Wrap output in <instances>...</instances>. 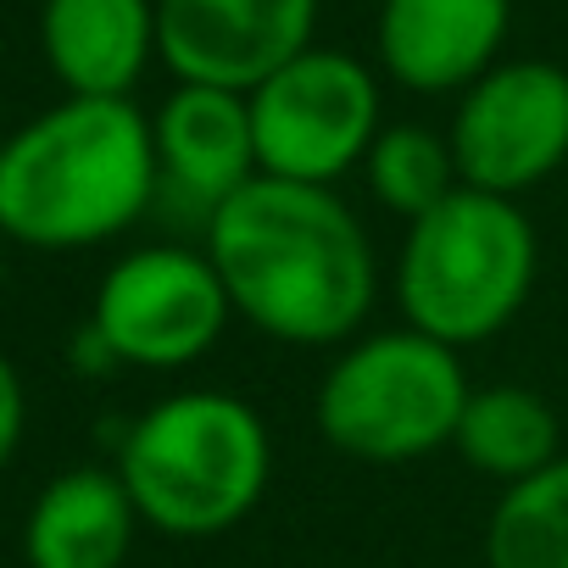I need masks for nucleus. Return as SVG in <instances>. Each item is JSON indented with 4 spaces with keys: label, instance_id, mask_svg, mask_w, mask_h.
I'll list each match as a JSON object with an SVG mask.
<instances>
[{
    "label": "nucleus",
    "instance_id": "obj_1",
    "mask_svg": "<svg viewBox=\"0 0 568 568\" xmlns=\"http://www.w3.org/2000/svg\"><path fill=\"white\" fill-rule=\"evenodd\" d=\"M234 318L278 346H352L379 302V256L363 217L324 184L251 179L201 245Z\"/></svg>",
    "mask_w": 568,
    "mask_h": 568
},
{
    "label": "nucleus",
    "instance_id": "obj_2",
    "mask_svg": "<svg viewBox=\"0 0 568 568\" xmlns=\"http://www.w3.org/2000/svg\"><path fill=\"white\" fill-rule=\"evenodd\" d=\"M156 140L134 101L62 95L0 140V240L84 251L156 206Z\"/></svg>",
    "mask_w": 568,
    "mask_h": 568
},
{
    "label": "nucleus",
    "instance_id": "obj_3",
    "mask_svg": "<svg viewBox=\"0 0 568 568\" xmlns=\"http://www.w3.org/2000/svg\"><path fill=\"white\" fill-rule=\"evenodd\" d=\"M118 479L140 524L168 540H212L256 513L273 479V435L234 390H179L145 407L123 446Z\"/></svg>",
    "mask_w": 568,
    "mask_h": 568
},
{
    "label": "nucleus",
    "instance_id": "obj_4",
    "mask_svg": "<svg viewBox=\"0 0 568 568\" xmlns=\"http://www.w3.org/2000/svg\"><path fill=\"white\" fill-rule=\"evenodd\" d=\"M535 223L518 201L452 190L435 212L407 223L396 262V302L407 324L452 352L496 341L535 291Z\"/></svg>",
    "mask_w": 568,
    "mask_h": 568
},
{
    "label": "nucleus",
    "instance_id": "obj_5",
    "mask_svg": "<svg viewBox=\"0 0 568 568\" xmlns=\"http://www.w3.org/2000/svg\"><path fill=\"white\" fill-rule=\"evenodd\" d=\"M474 385L463 352L413 324L352 341L318 385V435L357 463H424L457 440Z\"/></svg>",
    "mask_w": 568,
    "mask_h": 568
},
{
    "label": "nucleus",
    "instance_id": "obj_6",
    "mask_svg": "<svg viewBox=\"0 0 568 568\" xmlns=\"http://www.w3.org/2000/svg\"><path fill=\"white\" fill-rule=\"evenodd\" d=\"M229 318L234 307L206 251L140 245L101 273L90 335L101 341L112 368L179 374L223 341Z\"/></svg>",
    "mask_w": 568,
    "mask_h": 568
},
{
    "label": "nucleus",
    "instance_id": "obj_7",
    "mask_svg": "<svg viewBox=\"0 0 568 568\" xmlns=\"http://www.w3.org/2000/svg\"><path fill=\"white\" fill-rule=\"evenodd\" d=\"M251 101L256 129V162L267 179L291 184H324L335 190L352 168L368 162L385 112H379V79L329 45L302 51L291 68H278Z\"/></svg>",
    "mask_w": 568,
    "mask_h": 568
},
{
    "label": "nucleus",
    "instance_id": "obj_8",
    "mask_svg": "<svg viewBox=\"0 0 568 568\" xmlns=\"http://www.w3.org/2000/svg\"><path fill=\"white\" fill-rule=\"evenodd\" d=\"M446 140L468 190L518 201L568 162V73L535 57L496 62L463 90Z\"/></svg>",
    "mask_w": 568,
    "mask_h": 568
},
{
    "label": "nucleus",
    "instance_id": "obj_9",
    "mask_svg": "<svg viewBox=\"0 0 568 568\" xmlns=\"http://www.w3.org/2000/svg\"><path fill=\"white\" fill-rule=\"evenodd\" d=\"M318 0H156V57L179 84L262 90L313 51Z\"/></svg>",
    "mask_w": 568,
    "mask_h": 568
},
{
    "label": "nucleus",
    "instance_id": "obj_10",
    "mask_svg": "<svg viewBox=\"0 0 568 568\" xmlns=\"http://www.w3.org/2000/svg\"><path fill=\"white\" fill-rule=\"evenodd\" d=\"M156 201L173 195L201 217V234L223 201H234L251 179H262L256 162V129H251V101L234 90H206V84H179L156 118Z\"/></svg>",
    "mask_w": 568,
    "mask_h": 568
},
{
    "label": "nucleus",
    "instance_id": "obj_11",
    "mask_svg": "<svg viewBox=\"0 0 568 568\" xmlns=\"http://www.w3.org/2000/svg\"><path fill=\"white\" fill-rule=\"evenodd\" d=\"M513 0H379V68L413 95H463L507 40Z\"/></svg>",
    "mask_w": 568,
    "mask_h": 568
},
{
    "label": "nucleus",
    "instance_id": "obj_12",
    "mask_svg": "<svg viewBox=\"0 0 568 568\" xmlns=\"http://www.w3.org/2000/svg\"><path fill=\"white\" fill-rule=\"evenodd\" d=\"M40 51L68 95L129 101L156 57V0H45Z\"/></svg>",
    "mask_w": 568,
    "mask_h": 568
},
{
    "label": "nucleus",
    "instance_id": "obj_13",
    "mask_svg": "<svg viewBox=\"0 0 568 568\" xmlns=\"http://www.w3.org/2000/svg\"><path fill=\"white\" fill-rule=\"evenodd\" d=\"M140 535V513L118 468H62L29 507V568H123Z\"/></svg>",
    "mask_w": 568,
    "mask_h": 568
},
{
    "label": "nucleus",
    "instance_id": "obj_14",
    "mask_svg": "<svg viewBox=\"0 0 568 568\" xmlns=\"http://www.w3.org/2000/svg\"><path fill=\"white\" fill-rule=\"evenodd\" d=\"M452 452L485 479L524 485L562 457V424L529 385H474Z\"/></svg>",
    "mask_w": 568,
    "mask_h": 568
},
{
    "label": "nucleus",
    "instance_id": "obj_15",
    "mask_svg": "<svg viewBox=\"0 0 568 568\" xmlns=\"http://www.w3.org/2000/svg\"><path fill=\"white\" fill-rule=\"evenodd\" d=\"M485 568H568V457L501 490L485 524Z\"/></svg>",
    "mask_w": 568,
    "mask_h": 568
},
{
    "label": "nucleus",
    "instance_id": "obj_16",
    "mask_svg": "<svg viewBox=\"0 0 568 568\" xmlns=\"http://www.w3.org/2000/svg\"><path fill=\"white\" fill-rule=\"evenodd\" d=\"M368 190L385 212L418 223L424 212H435L452 190H463L457 179V156H452V140L435 134L429 123H385L368 162Z\"/></svg>",
    "mask_w": 568,
    "mask_h": 568
},
{
    "label": "nucleus",
    "instance_id": "obj_17",
    "mask_svg": "<svg viewBox=\"0 0 568 568\" xmlns=\"http://www.w3.org/2000/svg\"><path fill=\"white\" fill-rule=\"evenodd\" d=\"M23 429H29V390H23L18 363L0 352V474L12 468V457L23 446Z\"/></svg>",
    "mask_w": 568,
    "mask_h": 568
},
{
    "label": "nucleus",
    "instance_id": "obj_18",
    "mask_svg": "<svg viewBox=\"0 0 568 568\" xmlns=\"http://www.w3.org/2000/svg\"><path fill=\"white\" fill-rule=\"evenodd\" d=\"M0 284H7V240H0Z\"/></svg>",
    "mask_w": 568,
    "mask_h": 568
},
{
    "label": "nucleus",
    "instance_id": "obj_19",
    "mask_svg": "<svg viewBox=\"0 0 568 568\" xmlns=\"http://www.w3.org/2000/svg\"><path fill=\"white\" fill-rule=\"evenodd\" d=\"M0 140H7V134H0Z\"/></svg>",
    "mask_w": 568,
    "mask_h": 568
}]
</instances>
